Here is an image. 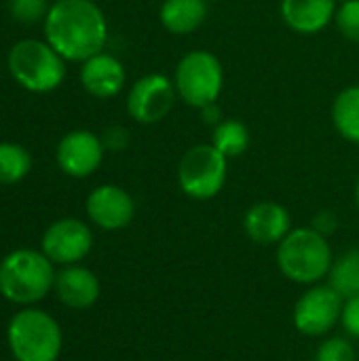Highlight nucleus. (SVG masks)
Returning a JSON list of instances; mask_svg holds the SVG:
<instances>
[{"instance_id":"bb28decb","label":"nucleus","mask_w":359,"mask_h":361,"mask_svg":"<svg viewBox=\"0 0 359 361\" xmlns=\"http://www.w3.org/2000/svg\"><path fill=\"white\" fill-rule=\"evenodd\" d=\"M317 233H322V235H332L336 228H339V218H336V214L334 212H320L315 218H313V224H311Z\"/></svg>"},{"instance_id":"a878e982","label":"nucleus","mask_w":359,"mask_h":361,"mask_svg":"<svg viewBox=\"0 0 359 361\" xmlns=\"http://www.w3.org/2000/svg\"><path fill=\"white\" fill-rule=\"evenodd\" d=\"M341 324H343L345 332L351 338H358L359 341V296H353V298L345 300Z\"/></svg>"},{"instance_id":"7ed1b4c3","label":"nucleus","mask_w":359,"mask_h":361,"mask_svg":"<svg viewBox=\"0 0 359 361\" xmlns=\"http://www.w3.org/2000/svg\"><path fill=\"white\" fill-rule=\"evenodd\" d=\"M55 275L42 250H15L0 262V294L15 305L30 307L53 290Z\"/></svg>"},{"instance_id":"0eeeda50","label":"nucleus","mask_w":359,"mask_h":361,"mask_svg":"<svg viewBox=\"0 0 359 361\" xmlns=\"http://www.w3.org/2000/svg\"><path fill=\"white\" fill-rule=\"evenodd\" d=\"M229 159L212 144H197L188 148L178 163L180 190L195 201H209L218 197L226 184Z\"/></svg>"},{"instance_id":"423d86ee","label":"nucleus","mask_w":359,"mask_h":361,"mask_svg":"<svg viewBox=\"0 0 359 361\" xmlns=\"http://www.w3.org/2000/svg\"><path fill=\"white\" fill-rule=\"evenodd\" d=\"M174 85L178 97L188 106L201 110L203 106L218 102L224 87V70L220 59L205 49L186 53L174 72Z\"/></svg>"},{"instance_id":"cd10ccee","label":"nucleus","mask_w":359,"mask_h":361,"mask_svg":"<svg viewBox=\"0 0 359 361\" xmlns=\"http://www.w3.org/2000/svg\"><path fill=\"white\" fill-rule=\"evenodd\" d=\"M199 112H201V121H203L205 125L216 127L218 123H222V121H224V114H222V108L218 106V102H212V104L203 106Z\"/></svg>"},{"instance_id":"dca6fc26","label":"nucleus","mask_w":359,"mask_h":361,"mask_svg":"<svg viewBox=\"0 0 359 361\" xmlns=\"http://www.w3.org/2000/svg\"><path fill=\"white\" fill-rule=\"evenodd\" d=\"M125 78L127 76L123 63L108 53H97L89 57L87 61H83L80 68V82L85 91L99 99L114 97L116 93H121Z\"/></svg>"},{"instance_id":"39448f33","label":"nucleus","mask_w":359,"mask_h":361,"mask_svg":"<svg viewBox=\"0 0 359 361\" xmlns=\"http://www.w3.org/2000/svg\"><path fill=\"white\" fill-rule=\"evenodd\" d=\"M8 70L13 78L32 93H49L63 82V57L47 42L25 38L8 53Z\"/></svg>"},{"instance_id":"6ab92c4d","label":"nucleus","mask_w":359,"mask_h":361,"mask_svg":"<svg viewBox=\"0 0 359 361\" xmlns=\"http://www.w3.org/2000/svg\"><path fill=\"white\" fill-rule=\"evenodd\" d=\"M328 283L343 296V300L359 296V247H351L334 258Z\"/></svg>"},{"instance_id":"2eb2a0df","label":"nucleus","mask_w":359,"mask_h":361,"mask_svg":"<svg viewBox=\"0 0 359 361\" xmlns=\"http://www.w3.org/2000/svg\"><path fill=\"white\" fill-rule=\"evenodd\" d=\"M336 8V0H281L279 13L292 32L311 36L334 21Z\"/></svg>"},{"instance_id":"c85d7f7f","label":"nucleus","mask_w":359,"mask_h":361,"mask_svg":"<svg viewBox=\"0 0 359 361\" xmlns=\"http://www.w3.org/2000/svg\"><path fill=\"white\" fill-rule=\"evenodd\" d=\"M355 203H358V207H359V178H358V182H355Z\"/></svg>"},{"instance_id":"f3484780","label":"nucleus","mask_w":359,"mask_h":361,"mask_svg":"<svg viewBox=\"0 0 359 361\" xmlns=\"http://www.w3.org/2000/svg\"><path fill=\"white\" fill-rule=\"evenodd\" d=\"M159 19L161 25L171 34H190L205 23L207 0H163Z\"/></svg>"},{"instance_id":"20e7f679","label":"nucleus","mask_w":359,"mask_h":361,"mask_svg":"<svg viewBox=\"0 0 359 361\" xmlns=\"http://www.w3.org/2000/svg\"><path fill=\"white\" fill-rule=\"evenodd\" d=\"M8 349L15 361H57L63 336L59 324L40 309H23L6 328Z\"/></svg>"},{"instance_id":"f257e3e1","label":"nucleus","mask_w":359,"mask_h":361,"mask_svg":"<svg viewBox=\"0 0 359 361\" xmlns=\"http://www.w3.org/2000/svg\"><path fill=\"white\" fill-rule=\"evenodd\" d=\"M47 42L68 61H87L102 53L108 23L93 0H57L44 17Z\"/></svg>"},{"instance_id":"4be33fe9","label":"nucleus","mask_w":359,"mask_h":361,"mask_svg":"<svg viewBox=\"0 0 359 361\" xmlns=\"http://www.w3.org/2000/svg\"><path fill=\"white\" fill-rule=\"evenodd\" d=\"M315 361H358V351L349 338L332 336L317 347Z\"/></svg>"},{"instance_id":"c756f323","label":"nucleus","mask_w":359,"mask_h":361,"mask_svg":"<svg viewBox=\"0 0 359 361\" xmlns=\"http://www.w3.org/2000/svg\"><path fill=\"white\" fill-rule=\"evenodd\" d=\"M341 2H347V0H336V4H341Z\"/></svg>"},{"instance_id":"f03ea898","label":"nucleus","mask_w":359,"mask_h":361,"mask_svg":"<svg viewBox=\"0 0 359 361\" xmlns=\"http://www.w3.org/2000/svg\"><path fill=\"white\" fill-rule=\"evenodd\" d=\"M334 254L328 237L313 226L292 228L277 245V267L286 279L298 286H315L328 279Z\"/></svg>"},{"instance_id":"9b49d317","label":"nucleus","mask_w":359,"mask_h":361,"mask_svg":"<svg viewBox=\"0 0 359 361\" xmlns=\"http://www.w3.org/2000/svg\"><path fill=\"white\" fill-rule=\"evenodd\" d=\"M102 137L87 129H74L57 144V165L72 178H87L95 173L104 161Z\"/></svg>"},{"instance_id":"ddd939ff","label":"nucleus","mask_w":359,"mask_h":361,"mask_svg":"<svg viewBox=\"0 0 359 361\" xmlns=\"http://www.w3.org/2000/svg\"><path fill=\"white\" fill-rule=\"evenodd\" d=\"M243 231L258 245H279L292 231V216L281 203L260 201L245 212Z\"/></svg>"},{"instance_id":"5701e85b","label":"nucleus","mask_w":359,"mask_h":361,"mask_svg":"<svg viewBox=\"0 0 359 361\" xmlns=\"http://www.w3.org/2000/svg\"><path fill=\"white\" fill-rule=\"evenodd\" d=\"M334 23L347 40L359 44V0L341 2L334 15Z\"/></svg>"},{"instance_id":"9d476101","label":"nucleus","mask_w":359,"mask_h":361,"mask_svg":"<svg viewBox=\"0 0 359 361\" xmlns=\"http://www.w3.org/2000/svg\"><path fill=\"white\" fill-rule=\"evenodd\" d=\"M93 247L91 228L76 218H63L53 222L42 235V254L61 267L78 264L89 256Z\"/></svg>"},{"instance_id":"aec40b11","label":"nucleus","mask_w":359,"mask_h":361,"mask_svg":"<svg viewBox=\"0 0 359 361\" xmlns=\"http://www.w3.org/2000/svg\"><path fill=\"white\" fill-rule=\"evenodd\" d=\"M212 146L226 159L241 157L250 148V129L239 118H224L212 131Z\"/></svg>"},{"instance_id":"1a4fd4ad","label":"nucleus","mask_w":359,"mask_h":361,"mask_svg":"<svg viewBox=\"0 0 359 361\" xmlns=\"http://www.w3.org/2000/svg\"><path fill=\"white\" fill-rule=\"evenodd\" d=\"M178 91L165 74H146L133 82L127 95V112L142 125L161 123L176 104Z\"/></svg>"},{"instance_id":"a211bd4d","label":"nucleus","mask_w":359,"mask_h":361,"mask_svg":"<svg viewBox=\"0 0 359 361\" xmlns=\"http://www.w3.org/2000/svg\"><path fill=\"white\" fill-rule=\"evenodd\" d=\"M332 123L343 140L359 144V85L345 87L334 97Z\"/></svg>"},{"instance_id":"4468645a","label":"nucleus","mask_w":359,"mask_h":361,"mask_svg":"<svg viewBox=\"0 0 359 361\" xmlns=\"http://www.w3.org/2000/svg\"><path fill=\"white\" fill-rule=\"evenodd\" d=\"M53 290H55V296L59 298V302H63L70 309L85 311V309H91L99 300L102 283H99L97 275L93 271H89L87 267L70 264V267H63L55 275Z\"/></svg>"},{"instance_id":"412c9836","label":"nucleus","mask_w":359,"mask_h":361,"mask_svg":"<svg viewBox=\"0 0 359 361\" xmlns=\"http://www.w3.org/2000/svg\"><path fill=\"white\" fill-rule=\"evenodd\" d=\"M32 169L30 152L11 142L0 144V184H17L21 182Z\"/></svg>"},{"instance_id":"f8f14e48","label":"nucleus","mask_w":359,"mask_h":361,"mask_svg":"<svg viewBox=\"0 0 359 361\" xmlns=\"http://www.w3.org/2000/svg\"><path fill=\"white\" fill-rule=\"evenodd\" d=\"M87 216L102 231H121L131 224L135 216V201L125 188L104 184L89 192Z\"/></svg>"},{"instance_id":"393cba45","label":"nucleus","mask_w":359,"mask_h":361,"mask_svg":"<svg viewBox=\"0 0 359 361\" xmlns=\"http://www.w3.org/2000/svg\"><path fill=\"white\" fill-rule=\"evenodd\" d=\"M99 137H102L104 148L110 150V152H121V150H125V148L129 146V142H131L129 131H127L125 127H121V125L106 127L104 133H102Z\"/></svg>"},{"instance_id":"6e6552de","label":"nucleus","mask_w":359,"mask_h":361,"mask_svg":"<svg viewBox=\"0 0 359 361\" xmlns=\"http://www.w3.org/2000/svg\"><path fill=\"white\" fill-rule=\"evenodd\" d=\"M343 307V296L330 283L309 286L294 305V328L305 336L322 338L341 324Z\"/></svg>"},{"instance_id":"b1692460","label":"nucleus","mask_w":359,"mask_h":361,"mask_svg":"<svg viewBox=\"0 0 359 361\" xmlns=\"http://www.w3.org/2000/svg\"><path fill=\"white\" fill-rule=\"evenodd\" d=\"M8 8L13 13V17L21 23H36L40 19L47 17L49 8L47 0H11Z\"/></svg>"}]
</instances>
